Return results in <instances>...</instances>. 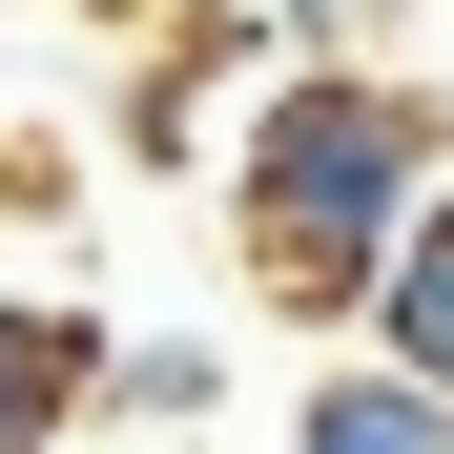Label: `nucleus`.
Returning <instances> with one entry per match:
<instances>
[{"label":"nucleus","mask_w":454,"mask_h":454,"mask_svg":"<svg viewBox=\"0 0 454 454\" xmlns=\"http://www.w3.org/2000/svg\"><path fill=\"white\" fill-rule=\"evenodd\" d=\"M269 42H289V62H351V42H372V0H269Z\"/></svg>","instance_id":"obj_6"},{"label":"nucleus","mask_w":454,"mask_h":454,"mask_svg":"<svg viewBox=\"0 0 454 454\" xmlns=\"http://www.w3.org/2000/svg\"><path fill=\"white\" fill-rule=\"evenodd\" d=\"M351 351H393V372H434V393H454V166L413 186V227H393V269H372Z\"/></svg>","instance_id":"obj_4"},{"label":"nucleus","mask_w":454,"mask_h":454,"mask_svg":"<svg viewBox=\"0 0 454 454\" xmlns=\"http://www.w3.org/2000/svg\"><path fill=\"white\" fill-rule=\"evenodd\" d=\"M434 166H454V124H434V83H393V62H269V83L227 104V145H207L227 248H248V289L289 331H351L372 310V269H393V227H413Z\"/></svg>","instance_id":"obj_1"},{"label":"nucleus","mask_w":454,"mask_h":454,"mask_svg":"<svg viewBox=\"0 0 454 454\" xmlns=\"http://www.w3.org/2000/svg\"><path fill=\"white\" fill-rule=\"evenodd\" d=\"M83 372H104V310L0 289V454H62V434H83Z\"/></svg>","instance_id":"obj_2"},{"label":"nucleus","mask_w":454,"mask_h":454,"mask_svg":"<svg viewBox=\"0 0 454 454\" xmlns=\"http://www.w3.org/2000/svg\"><path fill=\"white\" fill-rule=\"evenodd\" d=\"M289 454H454V393L393 351H331L310 393H289Z\"/></svg>","instance_id":"obj_3"},{"label":"nucleus","mask_w":454,"mask_h":454,"mask_svg":"<svg viewBox=\"0 0 454 454\" xmlns=\"http://www.w3.org/2000/svg\"><path fill=\"white\" fill-rule=\"evenodd\" d=\"M83 413H124V434H207V413H227V351H207V331H104Z\"/></svg>","instance_id":"obj_5"}]
</instances>
